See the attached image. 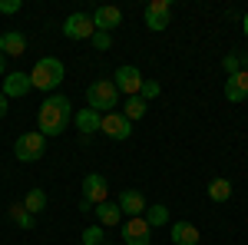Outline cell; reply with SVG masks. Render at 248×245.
Segmentation results:
<instances>
[{"mask_svg":"<svg viewBox=\"0 0 248 245\" xmlns=\"http://www.w3.org/2000/svg\"><path fill=\"white\" fill-rule=\"evenodd\" d=\"M142 17H146V27H149V30L162 33V30L169 27V20H172V0H149L146 10H142Z\"/></svg>","mask_w":248,"mask_h":245,"instance_id":"cell-6","label":"cell"},{"mask_svg":"<svg viewBox=\"0 0 248 245\" xmlns=\"http://www.w3.org/2000/svg\"><path fill=\"white\" fill-rule=\"evenodd\" d=\"M79 245H83V242H79Z\"/></svg>","mask_w":248,"mask_h":245,"instance_id":"cell-33","label":"cell"},{"mask_svg":"<svg viewBox=\"0 0 248 245\" xmlns=\"http://www.w3.org/2000/svg\"><path fill=\"white\" fill-rule=\"evenodd\" d=\"M106 199H109V182H106V176L90 172V176L83 179V202L99 206V202H106Z\"/></svg>","mask_w":248,"mask_h":245,"instance_id":"cell-9","label":"cell"},{"mask_svg":"<svg viewBox=\"0 0 248 245\" xmlns=\"http://www.w3.org/2000/svg\"><path fill=\"white\" fill-rule=\"evenodd\" d=\"M225 99L229 103H245L248 99V73L245 70H238V73H232L225 80Z\"/></svg>","mask_w":248,"mask_h":245,"instance_id":"cell-13","label":"cell"},{"mask_svg":"<svg viewBox=\"0 0 248 245\" xmlns=\"http://www.w3.org/2000/svg\"><path fill=\"white\" fill-rule=\"evenodd\" d=\"M113 83H116V90L119 93H126V96H139V90H142V73L136 70V66H119L113 73Z\"/></svg>","mask_w":248,"mask_h":245,"instance_id":"cell-10","label":"cell"},{"mask_svg":"<svg viewBox=\"0 0 248 245\" xmlns=\"http://www.w3.org/2000/svg\"><path fill=\"white\" fill-rule=\"evenodd\" d=\"M169 235H172V245H199V239H202L199 229L192 226V222H186V219L182 222H172Z\"/></svg>","mask_w":248,"mask_h":245,"instance_id":"cell-16","label":"cell"},{"mask_svg":"<svg viewBox=\"0 0 248 245\" xmlns=\"http://www.w3.org/2000/svg\"><path fill=\"white\" fill-rule=\"evenodd\" d=\"M93 33H96L93 14H83V10H77V14H70V17L63 20V37H66V40H90Z\"/></svg>","mask_w":248,"mask_h":245,"instance_id":"cell-5","label":"cell"},{"mask_svg":"<svg viewBox=\"0 0 248 245\" xmlns=\"http://www.w3.org/2000/svg\"><path fill=\"white\" fill-rule=\"evenodd\" d=\"M0 76H7V57L0 53Z\"/></svg>","mask_w":248,"mask_h":245,"instance_id":"cell-30","label":"cell"},{"mask_svg":"<svg viewBox=\"0 0 248 245\" xmlns=\"http://www.w3.org/2000/svg\"><path fill=\"white\" fill-rule=\"evenodd\" d=\"M146 110H149V103H146L142 96H126V103H123V116H126L129 123L142 119V116H146Z\"/></svg>","mask_w":248,"mask_h":245,"instance_id":"cell-19","label":"cell"},{"mask_svg":"<svg viewBox=\"0 0 248 245\" xmlns=\"http://www.w3.org/2000/svg\"><path fill=\"white\" fill-rule=\"evenodd\" d=\"M242 30H245V37H248V14H245V20H242Z\"/></svg>","mask_w":248,"mask_h":245,"instance_id":"cell-31","label":"cell"},{"mask_svg":"<svg viewBox=\"0 0 248 245\" xmlns=\"http://www.w3.org/2000/svg\"><path fill=\"white\" fill-rule=\"evenodd\" d=\"M119 23H123V10H119V7H96L93 10V27L96 30L113 33Z\"/></svg>","mask_w":248,"mask_h":245,"instance_id":"cell-12","label":"cell"},{"mask_svg":"<svg viewBox=\"0 0 248 245\" xmlns=\"http://www.w3.org/2000/svg\"><path fill=\"white\" fill-rule=\"evenodd\" d=\"M116 206H119V212H123L126 219H136V215L146 212V196H142L139 189H126V192H119Z\"/></svg>","mask_w":248,"mask_h":245,"instance_id":"cell-11","label":"cell"},{"mask_svg":"<svg viewBox=\"0 0 248 245\" xmlns=\"http://www.w3.org/2000/svg\"><path fill=\"white\" fill-rule=\"evenodd\" d=\"M99 132H106L109 139H116V143H123V139H129L133 136V123L126 119L123 113H103V119H99Z\"/></svg>","mask_w":248,"mask_h":245,"instance_id":"cell-7","label":"cell"},{"mask_svg":"<svg viewBox=\"0 0 248 245\" xmlns=\"http://www.w3.org/2000/svg\"><path fill=\"white\" fill-rule=\"evenodd\" d=\"M20 0H0V14H20Z\"/></svg>","mask_w":248,"mask_h":245,"instance_id":"cell-28","label":"cell"},{"mask_svg":"<svg viewBox=\"0 0 248 245\" xmlns=\"http://www.w3.org/2000/svg\"><path fill=\"white\" fill-rule=\"evenodd\" d=\"M43 152H46V136L43 132H20L17 143H14V156L20 163H37Z\"/></svg>","mask_w":248,"mask_h":245,"instance_id":"cell-4","label":"cell"},{"mask_svg":"<svg viewBox=\"0 0 248 245\" xmlns=\"http://www.w3.org/2000/svg\"><path fill=\"white\" fill-rule=\"evenodd\" d=\"M86 103H90V110L96 113H113V106L119 103V90H116L113 80H96L90 83V90H86Z\"/></svg>","mask_w":248,"mask_h":245,"instance_id":"cell-3","label":"cell"},{"mask_svg":"<svg viewBox=\"0 0 248 245\" xmlns=\"http://www.w3.org/2000/svg\"><path fill=\"white\" fill-rule=\"evenodd\" d=\"M63 76H66L63 60L40 57L37 63H33V70H30V86H33V90H43V93H53L60 83H63Z\"/></svg>","mask_w":248,"mask_h":245,"instance_id":"cell-2","label":"cell"},{"mask_svg":"<svg viewBox=\"0 0 248 245\" xmlns=\"http://www.w3.org/2000/svg\"><path fill=\"white\" fill-rule=\"evenodd\" d=\"M123 242H126V245H149V242H153V229L146 226L142 215H136V219H123Z\"/></svg>","mask_w":248,"mask_h":245,"instance_id":"cell-8","label":"cell"},{"mask_svg":"<svg viewBox=\"0 0 248 245\" xmlns=\"http://www.w3.org/2000/svg\"><path fill=\"white\" fill-rule=\"evenodd\" d=\"M10 219H14V226L23 229V232H30V229L37 226V219L23 209V202H14V206H10Z\"/></svg>","mask_w":248,"mask_h":245,"instance_id":"cell-23","label":"cell"},{"mask_svg":"<svg viewBox=\"0 0 248 245\" xmlns=\"http://www.w3.org/2000/svg\"><path fill=\"white\" fill-rule=\"evenodd\" d=\"M30 90H33V86H30V76L27 73H7L3 76V90H0V93L7 96V99H20V96H27Z\"/></svg>","mask_w":248,"mask_h":245,"instance_id":"cell-14","label":"cell"},{"mask_svg":"<svg viewBox=\"0 0 248 245\" xmlns=\"http://www.w3.org/2000/svg\"><path fill=\"white\" fill-rule=\"evenodd\" d=\"M23 209L37 219V212H43V209H46V192H43V189H30V192L23 196Z\"/></svg>","mask_w":248,"mask_h":245,"instance_id":"cell-21","label":"cell"},{"mask_svg":"<svg viewBox=\"0 0 248 245\" xmlns=\"http://www.w3.org/2000/svg\"><path fill=\"white\" fill-rule=\"evenodd\" d=\"M70 119H73V103L63 93H50L40 103L37 132H43V136H60V132L70 126Z\"/></svg>","mask_w":248,"mask_h":245,"instance_id":"cell-1","label":"cell"},{"mask_svg":"<svg viewBox=\"0 0 248 245\" xmlns=\"http://www.w3.org/2000/svg\"><path fill=\"white\" fill-rule=\"evenodd\" d=\"M142 219H146V226H149V229H159V226H166V222H169V209L162 206V202H155V206H146Z\"/></svg>","mask_w":248,"mask_h":245,"instance_id":"cell-20","label":"cell"},{"mask_svg":"<svg viewBox=\"0 0 248 245\" xmlns=\"http://www.w3.org/2000/svg\"><path fill=\"white\" fill-rule=\"evenodd\" d=\"M103 245H109V242H103Z\"/></svg>","mask_w":248,"mask_h":245,"instance_id":"cell-32","label":"cell"},{"mask_svg":"<svg viewBox=\"0 0 248 245\" xmlns=\"http://www.w3.org/2000/svg\"><path fill=\"white\" fill-rule=\"evenodd\" d=\"M0 53H3V57H23V53H27V37H23L20 30L0 33Z\"/></svg>","mask_w":248,"mask_h":245,"instance_id":"cell-15","label":"cell"},{"mask_svg":"<svg viewBox=\"0 0 248 245\" xmlns=\"http://www.w3.org/2000/svg\"><path fill=\"white\" fill-rule=\"evenodd\" d=\"M139 96H142L146 103H149V99H155V96H159V83H155V80H142V90H139Z\"/></svg>","mask_w":248,"mask_h":245,"instance_id":"cell-26","label":"cell"},{"mask_svg":"<svg viewBox=\"0 0 248 245\" xmlns=\"http://www.w3.org/2000/svg\"><path fill=\"white\" fill-rule=\"evenodd\" d=\"M222 66H225V73H238V70H242V57H238V53H229V57L222 60Z\"/></svg>","mask_w":248,"mask_h":245,"instance_id":"cell-27","label":"cell"},{"mask_svg":"<svg viewBox=\"0 0 248 245\" xmlns=\"http://www.w3.org/2000/svg\"><path fill=\"white\" fill-rule=\"evenodd\" d=\"M99 119H103V116L96 113V110H90V106H86V110H79V113L73 116L77 130H79V132H86V136H93V132H99Z\"/></svg>","mask_w":248,"mask_h":245,"instance_id":"cell-18","label":"cell"},{"mask_svg":"<svg viewBox=\"0 0 248 245\" xmlns=\"http://www.w3.org/2000/svg\"><path fill=\"white\" fill-rule=\"evenodd\" d=\"M79 242H83V245H103V242H106V229H103V226H90V229H83Z\"/></svg>","mask_w":248,"mask_h":245,"instance_id":"cell-24","label":"cell"},{"mask_svg":"<svg viewBox=\"0 0 248 245\" xmlns=\"http://www.w3.org/2000/svg\"><path fill=\"white\" fill-rule=\"evenodd\" d=\"M3 116H7V96L0 93V119H3Z\"/></svg>","mask_w":248,"mask_h":245,"instance_id":"cell-29","label":"cell"},{"mask_svg":"<svg viewBox=\"0 0 248 245\" xmlns=\"http://www.w3.org/2000/svg\"><path fill=\"white\" fill-rule=\"evenodd\" d=\"M205 192H209L212 202H229V199H232V182H229V179H212Z\"/></svg>","mask_w":248,"mask_h":245,"instance_id":"cell-22","label":"cell"},{"mask_svg":"<svg viewBox=\"0 0 248 245\" xmlns=\"http://www.w3.org/2000/svg\"><path fill=\"white\" fill-rule=\"evenodd\" d=\"M93 215H96V226L109 229V226H123V212H119V206L116 202H99V206H93Z\"/></svg>","mask_w":248,"mask_h":245,"instance_id":"cell-17","label":"cell"},{"mask_svg":"<svg viewBox=\"0 0 248 245\" xmlns=\"http://www.w3.org/2000/svg\"><path fill=\"white\" fill-rule=\"evenodd\" d=\"M90 43H93L96 50H109V47H113V33H103V30H96L93 37H90Z\"/></svg>","mask_w":248,"mask_h":245,"instance_id":"cell-25","label":"cell"}]
</instances>
